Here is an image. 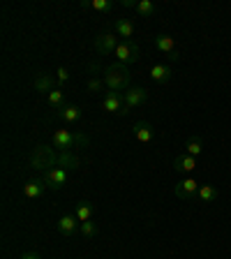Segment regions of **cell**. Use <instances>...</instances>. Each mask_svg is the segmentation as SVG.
Returning <instances> with one entry per match:
<instances>
[{
	"label": "cell",
	"mask_w": 231,
	"mask_h": 259,
	"mask_svg": "<svg viewBox=\"0 0 231 259\" xmlns=\"http://www.w3.org/2000/svg\"><path fill=\"white\" fill-rule=\"evenodd\" d=\"M102 107H104V111L118 113V116H125V113H129V109L125 107V102H123V95H118V93H107Z\"/></svg>",
	"instance_id": "ba28073f"
},
{
	"label": "cell",
	"mask_w": 231,
	"mask_h": 259,
	"mask_svg": "<svg viewBox=\"0 0 231 259\" xmlns=\"http://www.w3.org/2000/svg\"><path fill=\"white\" fill-rule=\"evenodd\" d=\"M134 137L141 141V144H148V141H153V125L148 123V120H139V123H134Z\"/></svg>",
	"instance_id": "2e32d148"
},
{
	"label": "cell",
	"mask_w": 231,
	"mask_h": 259,
	"mask_svg": "<svg viewBox=\"0 0 231 259\" xmlns=\"http://www.w3.org/2000/svg\"><path fill=\"white\" fill-rule=\"evenodd\" d=\"M120 5H123V7H134V10H136V3H134V0H123Z\"/></svg>",
	"instance_id": "1f68e13d"
},
{
	"label": "cell",
	"mask_w": 231,
	"mask_h": 259,
	"mask_svg": "<svg viewBox=\"0 0 231 259\" xmlns=\"http://www.w3.org/2000/svg\"><path fill=\"white\" fill-rule=\"evenodd\" d=\"M146 100H148V93H146V88H139V86H132L127 88V91L123 93V102L127 109H139L146 104Z\"/></svg>",
	"instance_id": "5b68a950"
},
{
	"label": "cell",
	"mask_w": 231,
	"mask_h": 259,
	"mask_svg": "<svg viewBox=\"0 0 231 259\" xmlns=\"http://www.w3.org/2000/svg\"><path fill=\"white\" fill-rule=\"evenodd\" d=\"M118 35H113V32H102V35H97L95 37V51L100 56H107V54H116V49H118Z\"/></svg>",
	"instance_id": "277c9868"
},
{
	"label": "cell",
	"mask_w": 231,
	"mask_h": 259,
	"mask_svg": "<svg viewBox=\"0 0 231 259\" xmlns=\"http://www.w3.org/2000/svg\"><path fill=\"white\" fill-rule=\"evenodd\" d=\"M201 151H204V141H201L199 137H192V139L185 141V153H188V155L197 157V155H201Z\"/></svg>",
	"instance_id": "44dd1931"
},
{
	"label": "cell",
	"mask_w": 231,
	"mask_h": 259,
	"mask_svg": "<svg viewBox=\"0 0 231 259\" xmlns=\"http://www.w3.org/2000/svg\"><path fill=\"white\" fill-rule=\"evenodd\" d=\"M197 194H199V199L206 201V204H208V201H215V199H217V190L213 188V185H201Z\"/></svg>",
	"instance_id": "7402d4cb"
},
{
	"label": "cell",
	"mask_w": 231,
	"mask_h": 259,
	"mask_svg": "<svg viewBox=\"0 0 231 259\" xmlns=\"http://www.w3.org/2000/svg\"><path fill=\"white\" fill-rule=\"evenodd\" d=\"M90 7L97 12H109L113 7V3L111 0H90Z\"/></svg>",
	"instance_id": "484cf974"
},
{
	"label": "cell",
	"mask_w": 231,
	"mask_h": 259,
	"mask_svg": "<svg viewBox=\"0 0 231 259\" xmlns=\"http://www.w3.org/2000/svg\"><path fill=\"white\" fill-rule=\"evenodd\" d=\"M102 81H104V86H107L109 91H111V93H118V95H123L127 88H132V86H129V81H132V74H129L127 65L118 63V60L104 67Z\"/></svg>",
	"instance_id": "6da1fadb"
},
{
	"label": "cell",
	"mask_w": 231,
	"mask_h": 259,
	"mask_svg": "<svg viewBox=\"0 0 231 259\" xmlns=\"http://www.w3.org/2000/svg\"><path fill=\"white\" fill-rule=\"evenodd\" d=\"M35 91H39V93L56 91V88H54V76H51V74H37V76H35Z\"/></svg>",
	"instance_id": "ac0fdd59"
},
{
	"label": "cell",
	"mask_w": 231,
	"mask_h": 259,
	"mask_svg": "<svg viewBox=\"0 0 231 259\" xmlns=\"http://www.w3.org/2000/svg\"><path fill=\"white\" fill-rule=\"evenodd\" d=\"M113 30H116L118 37H123V42H132V37H134V23L129 19H118L113 23Z\"/></svg>",
	"instance_id": "5bb4252c"
},
{
	"label": "cell",
	"mask_w": 231,
	"mask_h": 259,
	"mask_svg": "<svg viewBox=\"0 0 231 259\" xmlns=\"http://www.w3.org/2000/svg\"><path fill=\"white\" fill-rule=\"evenodd\" d=\"M102 86H104L102 79H97V76H90V79H88V93H100Z\"/></svg>",
	"instance_id": "4316f807"
},
{
	"label": "cell",
	"mask_w": 231,
	"mask_h": 259,
	"mask_svg": "<svg viewBox=\"0 0 231 259\" xmlns=\"http://www.w3.org/2000/svg\"><path fill=\"white\" fill-rule=\"evenodd\" d=\"M42 178H44V183H47V188L60 190L65 183H67V169H60V167L49 169V171H44Z\"/></svg>",
	"instance_id": "9c48e42d"
},
{
	"label": "cell",
	"mask_w": 231,
	"mask_h": 259,
	"mask_svg": "<svg viewBox=\"0 0 231 259\" xmlns=\"http://www.w3.org/2000/svg\"><path fill=\"white\" fill-rule=\"evenodd\" d=\"M100 70V67H97V63H88V72H90L93 76H95V72Z\"/></svg>",
	"instance_id": "4dcf8cb0"
},
{
	"label": "cell",
	"mask_w": 231,
	"mask_h": 259,
	"mask_svg": "<svg viewBox=\"0 0 231 259\" xmlns=\"http://www.w3.org/2000/svg\"><path fill=\"white\" fill-rule=\"evenodd\" d=\"M74 144H79V146H88V137L83 135V132H74Z\"/></svg>",
	"instance_id": "83f0119b"
},
{
	"label": "cell",
	"mask_w": 231,
	"mask_h": 259,
	"mask_svg": "<svg viewBox=\"0 0 231 259\" xmlns=\"http://www.w3.org/2000/svg\"><path fill=\"white\" fill-rule=\"evenodd\" d=\"M56 74H58V81H60V83H65V81L70 79V72H67V67H58V72H56Z\"/></svg>",
	"instance_id": "f1b7e54d"
},
{
	"label": "cell",
	"mask_w": 231,
	"mask_h": 259,
	"mask_svg": "<svg viewBox=\"0 0 231 259\" xmlns=\"http://www.w3.org/2000/svg\"><path fill=\"white\" fill-rule=\"evenodd\" d=\"M79 227H81V222L76 220V215H63L58 220V232L63 236H74L79 232Z\"/></svg>",
	"instance_id": "7c38bea8"
},
{
	"label": "cell",
	"mask_w": 231,
	"mask_h": 259,
	"mask_svg": "<svg viewBox=\"0 0 231 259\" xmlns=\"http://www.w3.org/2000/svg\"><path fill=\"white\" fill-rule=\"evenodd\" d=\"M51 141H54V146L60 148V151H70L72 146H74V132H70V130H56Z\"/></svg>",
	"instance_id": "8fae6325"
},
{
	"label": "cell",
	"mask_w": 231,
	"mask_h": 259,
	"mask_svg": "<svg viewBox=\"0 0 231 259\" xmlns=\"http://www.w3.org/2000/svg\"><path fill=\"white\" fill-rule=\"evenodd\" d=\"M136 12H139L144 19L153 16L155 14V5H153V0H139V3H136Z\"/></svg>",
	"instance_id": "603a6c76"
},
{
	"label": "cell",
	"mask_w": 231,
	"mask_h": 259,
	"mask_svg": "<svg viewBox=\"0 0 231 259\" xmlns=\"http://www.w3.org/2000/svg\"><path fill=\"white\" fill-rule=\"evenodd\" d=\"M58 118L67 120V123H74V120L81 118V109L79 107H60V111L56 113Z\"/></svg>",
	"instance_id": "ffe728a7"
},
{
	"label": "cell",
	"mask_w": 231,
	"mask_h": 259,
	"mask_svg": "<svg viewBox=\"0 0 231 259\" xmlns=\"http://www.w3.org/2000/svg\"><path fill=\"white\" fill-rule=\"evenodd\" d=\"M155 49H157V51H162V54L167 56L169 60H178V58H180L176 42H173V37H169V35H157V37H155Z\"/></svg>",
	"instance_id": "52a82bcc"
},
{
	"label": "cell",
	"mask_w": 231,
	"mask_h": 259,
	"mask_svg": "<svg viewBox=\"0 0 231 259\" xmlns=\"http://www.w3.org/2000/svg\"><path fill=\"white\" fill-rule=\"evenodd\" d=\"M30 164L32 169H39V171H49V169L58 167V153L51 148V146H35L30 153Z\"/></svg>",
	"instance_id": "7a4b0ae2"
},
{
	"label": "cell",
	"mask_w": 231,
	"mask_h": 259,
	"mask_svg": "<svg viewBox=\"0 0 231 259\" xmlns=\"http://www.w3.org/2000/svg\"><path fill=\"white\" fill-rule=\"evenodd\" d=\"M139 56H141V51H139V44H136V42H120L118 49H116V60H118V63H123V65L136 63V60H139Z\"/></svg>",
	"instance_id": "3957f363"
},
{
	"label": "cell",
	"mask_w": 231,
	"mask_h": 259,
	"mask_svg": "<svg viewBox=\"0 0 231 259\" xmlns=\"http://www.w3.org/2000/svg\"><path fill=\"white\" fill-rule=\"evenodd\" d=\"M173 70L169 67V65H153L151 67V79L155 81V83H167L169 79H171Z\"/></svg>",
	"instance_id": "e0dca14e"
},
{
	"label": "cell",
	"mask_w": 231,
	"mask_h": 259,
	"mask_svg": "<svg viewBox=\"0 0 231 259\" xmlns=\"http://www.w3.org/2000/svg\"><path fill=\"white\" fill-rule=\"evenodd\" d=\"M58 167L67 169V171H74V169L81 167V160L72 151H60L58 153Z\"/></svg>",
	"instance_id": "9a60e30c"
},
{
	"label": "cell",
	"mask_w": 231,
	"mask_h": 259,
	"mask_svg": "<svg viewBox=\"0 0 231 259\" xmlns=\"http://www.w3.org/2000/svg\"><path fill=\"white\" fill-rule=\"evenodd\" d=\"M44 192H47V183H44V178H30V181L23 185V194H26L28 199H39Z\"/></svg>",
	"instance_id": "30bf717a"
},
{
	"label": "cell",
	"mask_w": 231,
	"mask_h": 259,
	"mask_svg": "<svg viewBox=\"0 0 231 259\" xmlns=\"http://www.w3.org/2000/svg\"><path fill=\"white\" fill-rule=\"evenodd\" d=\"M47 100H49V104H51V107L60 109V107H63V100H65V93L60 91V88H56V91H51L47 95Z\"/></svg>",
	"instance_id": "cb8c5ba5"
},
{
	"label": "cell",
	"mask_w": 231,
	"mask_h": 259,
	"mask_svg": "<svg viewBox=\"0 0 231 259\" xmlns=\"http://www.w3.org/2000/svg\"><path fill=\"white\" fill-rule=\"evenodd\" d=\"M199 181L197 178H183L180 183L173 188V194L176 197H180V199H194L197 197V192H199Z\"/></svg>",
	"instance_id": "8992f818"
},
{
	"label": "cell",
	"mask_w": 231,
	"mask_h": 259,
	"mask_svg": "<svg viewBox=\"0 0 231 259\" xmlns=\"http://www.w3.org/2000/svg\"><path fill=\"white\" fill-rule=\"evenodd\" d=\"M76 220L79 222H86V220H90V215H93V204L90 201H86V199H81L79 204H76Z\"/></svg>",
	"instance_id": "d6986e66"
},
{
	"label": "cell",
	"mask_w": 231,
	"mask_h": 259,
	"mask_svg": "<svg viewBox=\"0 0 231 259\" xmlns=\"http://www.w3.org/2000/svg\"><path fill=\"white\" fill-rule=\"evenodd\" d=\"M79 232L83 234V236H86V238H93V236H95V234H97V227H95V222L86 220V222H81Z\"/></svg>",
	"instance_id": "d4e9b609"
},
{
	"label": "cell",
	"mask_w": 231,
	"mask_h": 259,
	"mask_svg": "<svg viewBox=\"0 0 231 259\" xmlns=\"http://www.w3.org/2000/svg\"><path fill=\"white\" fill-rule=\"evenodd\" d=\"M21 259H42V257H39L37 252H23V254H21Z\"/></svg>",
	"instance_id": "f546056e"
},
{
	"label": "cell",
	"mask_w": 231,
	"mask_h": 259,
	"mask_svg": "<svg viewBox=\"0 0 231 259\" xmlns=\"http://www.w3.org/2000/svg\"><path fill=\"white\" fill-rule=\"evenodd\" d=\"M173 169L180 174H192L197 169V157L188 155V153L185 155H176L173 157Z\"/></svg>",
	"instance_id": "4fadbf2b"
}]
</instances>
